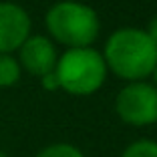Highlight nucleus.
<instances>
[{
    "mask_svg": "<svg viewBox=\"0 0 157 157\" xmlns=\"http://www.w3.org/2000/svg\"><path fill=\"white\" fill-rule=\"evenodd\" d=\"M105 65L125 81H141L157 67V44L145 30L119 28L105 44Z\"/></svg>",
    "mask_w": 157,
    "mask_h": 157,
    "instance_id": "obj_1",
    "label": "nucleus"
},
{
    "mask_svg": "<svg viewBox=\"0 0 157 157\" xmlns=\"http://www.w3.org/2000/svg\"><path fill=\"white\" fill-rule=\"evenodd\" d=\"M46 28L51 36L69 48H87L99 36V16L87 4L63 0L46 12Z\"/></svg>",
    "mask_w": 157,
    "mask_h": 157,
    "instance_id": "obj_2",
    "label": "nucleus"
},
{
    "mask_svg": "<svg viewBox=\"0 0 157 157\" xmlns=\"http://www.w3.org/2000/svg\"><path fill=\"white\" fill-rule=\"evenodd\" d=\"M55 73L63 91L77 97H85L101 89L107 77V65L101 52L91 46L69 48L56 60Z\"/></svg>",
    "mask_w": 157,
    "mask_h": 157,
    "instance_id": "obj_3",
    "label": "nucleus"
},
{
    "mask_svg": "<svg viewBox=\"0 0 157 157\" xmlns=\"http://www.w3.org/2000/svg\"><path fill=\"white\" fill-rule=\"evenodd\" d=\"M115 111L121 121L133 127L157 123V87L143 81L123 87L115 99Z\"/></svg>",
    "mask_w": 157,
    "mask_h": 157,
    "instance_id": "obj_4",
    "label": "nucleus"
},
{
    "mask_svg": "<svg viewBox=\"0 0 157 157\" xmlns=\"http://www.w3.org/2000/svg\"><path fill=\"white\" fill-rule=\"evenodd\" d=\"M30 36V16L14 2H0V55L18 51Z\"/></svg>",
    "mask_w": 157,
    "mask_h": 157,
    "instance_id": "obj_5",
    "label": "nucleus"
},
{
    "mask_svg": "<svg viewBox=\"0 0 157 157\" xmlns=\"http://www.w3.org/2000/svg\"><path fill=\"white\" fill-rule=\"evenodd\" d=\"M56 48L46 36H28L18 48V65L34 77H44L56 67Z\"/></svg>",
    "mask_w": 157,
    "mask_h": 157,
    "instance_id": "obj_6",
    "label": "nucleus"
},
{
    "mask_svg": "<svg viewBox=\"0 0 157 157\" xmlns=\"http://www.w3.org/2000/svg\"><path fill=\"white\" fill-rule=\"evenodd\" d=\"M20 69L18 60L12 55H0V89H8L20 81Z\"/></svg>",
    "mask_w": 157,
    "mask_h": 157,
    "instance_id": "obj_7",
    "label": "nucleus"
},
{
    "mask_svg": "<svg viewBox=\"0 0 157 157\" xmlns=\"http://www.w3.org/2000/svg\"><path fill=\"white\" fill-rule=\"evenodd\" d=\"M121 157H157V141L153 139H137L125 147Z\"/></svg>",
    "mask_w": 157,
    "mask_h": 157,
    "instance_id": "obj_8",
    "label": "nucleus"
},
{
    "mask_svg": "<svg viewBox=\"0 0 157 157\" xmlns=\"http://www.w3.org/2000/svg\"><path fill=\"white\" fill-rule=\"evenodd\" d=\"M34 157H85L83 151L71 143H52L36 153Z\"/></svg>",
    "mask_w": 157,
    "mask_h": 157,
    "instance_id": "obj_9",
    "label": "nucleus"
},
{
    "mask_svg": "<svg viewBox=\"0 0 157 157\" xmlns=\"http://www.w3.org/2000/svg\"><path fill=\"white\" fill-rule=\"evenodd\" d=\"M40 81H42V87H44L46 91H56V89H60L59 87V78H56L55 71L48 73V75H44V77H40Z\"/></svg>",
    "mask_w": 157,
    "mask_h": 157,
    "instance_id": "obj_10",
    "label": "nucleus"
},
{
    "mask_svg": "<svg viewBox=\"0 0 157 157\" xmlns=\"http://www.w3.org/2000/svg\"><path fill=\"white\" fill-rule=\"evenodd\" d=\"M145 33L149 34V36L153 38V42L157 44V16H153L151 20H149V26H147V30Z\"/></svg>",
    "mask_w": 157,
    "mask_h": 157,
    "instance_id": "obj_11",
    "label": "nucleus"
},
{
    "mask_svg": "<svg viewBox=\"0 0 157 157\" xmlns=\"http://www.w3.org/2000/svg\"><path fill=\"white\" fill-rule=\"evenodd\" d=\"M153 75H155V85H157V67H155V71H153Z\"/></svg>",
    "mask_w": 157,
    "mask_h": 157,
    "instance_id": "obj_12",
    "label": "nucleus"
},
{
    "mask_svg": "<svg viewBox=\"0 0 157 157\" xmlns=\"http://www.w3.org/2000/svg\"><path fill=\"white\" fill-rule=\"evenodd\" d=\"M0 157H8V155H6V153H4V151H0Z\"/></svg>",
    "mask_w": 157,
    "mask_h": 157,
    "instance_id": "obj_13",
    "label": "nucleus"
}]
</instances>
